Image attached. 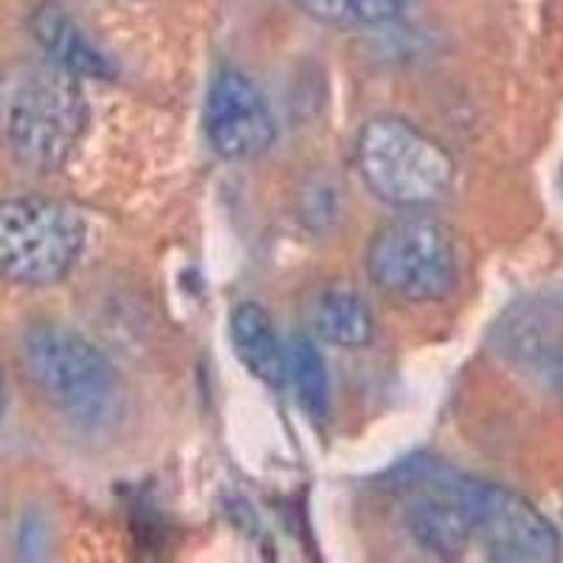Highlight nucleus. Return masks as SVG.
Listing matches in <instances>:
<instances>
[{"label":"nucleus","instance_id":"1","mask_svg":"<svg viewBox=\"0 0 563 563\" xmlns=\"http://www.w3.org/2000/svg\"><path fill=\"white\" fill-rule=\"evenodd\" d=\"M355 167L372 195L395 209H422L449 195L454 158L415 124L380 115L355 141Z\"/></svg>","mask_w":563,"mask_h":563},{"label":"nucleus","instance_id":"2","mask_svg":"<svg viewBox=\"0 0 563 563\" xmlns=\"http://www.w3.org/2000/svg\"><path fill=\"white\" fill-rule=\"evenodd\" d=\"M88 128L79 77L45 65L20 79L7 108V141L32 173H54L70 158Z\"/></svg>","mask_w":563,"mask_h":563},{"label":"nucleus","instance_id":"3","mask_svg":"<svg viewBox=\"0 0 563 563\" xmlns=\"http://www.w3.org/2000/svg\"><path fill=\"white\" fill-rule=\"evenodd\" d=\"M23 364L34 389L82 426H99L119 404V378L110 361L65 327L40 324L29 330Z\"/></svg>","mask_w":563,"mask_h":563},{"label":"nucleus","instance_id":"4","mask_svg":"<svg viewBox=\"0 0 563 563\" xmlns=\"http://www.w3.org/2000/svg\"><path fill=\"white\" fill-rule=\"evenodd\" d=\"M85 243V220L63 200L12 198L0 203V276L23 288H48L68 276Z\"/></svg>","mask_w":563,"mask_h":563},{"label":"nucleus","instance_id":"5","mask_svg":"<svg viewBox=\"0 0 563 563\" xmlns=\"http://www.w3.org/2000/svg\"><path fill=\"white\" fill-rule=\"evenodd\" d=\"M366 271L395 299L437 301L449 296L456 282L454 238L431 218H397L372 238Z\"/></svg>","mask_w":563,"mask_h":563},{"label":"nucleus","instance_id":"6","mask_svg":"<svg viewBox=\"0 0 563 563\" xmlns=\"http://www.w3.org/2000/svg\"><path fill=\"white\" fill-rule=\"evenodd\" d=\"M406 493V527L431 555L456 558L474 544L482 485L451 467L420 465L400 479Z\"/></svg>","mask_w":563,"mask_h":563},{"label":"nucleus","instance_id":"7","mask_svg":"<svg viewBox=\"0 0 563 563\" xmlns=\"http://www.w3.org/2000/svg\"><path fill=\"white\" fill-rule=\"evenodd\" d=\"M203 130L220 158L249 161L268 153L276 141V119L268 99L240 70H220L203 110Z\"/></svg>","mask_w":563,"mask_h":563},{"label":"nucleus","instance_id":"8","mask_svg":"<svg viewBox=\"0 0 563 563\" xmlns=\"http://www.w3.org/2000/svg\"><path fill=\"white\" fill-rule=\"evenodd\" d=\"M474 541L501 563H547L561 552V538L544 512L501 485H482Z\"/></svg>","mask_w":563,"mask_h":563},{"label":"nucleus","instance_id":"9","mask_svg":"<svg viewBox=\"0 0 563 563\" xmlns=\"http://www.w3.org/2000/svg\"><path fill=\"white\" fill-rule=\"evenodd\" d=\"M32 32L37 43L43 45L45 54L52 57L54 65L74 74V77L88 79H113L115 65L113 59L99 52L97 43L79 29V23L57 3H45L34 12Z\"/></svg>","mask_w":563,"mask_h":563},{"label":"nucleus","instance_id":"10","mask_svg":"<svg viewBox=\"0 0 563 563\" xmlns=\"http://www.w3.org/2000/svg\"><path fill=\"white\" fill-rule=\"evenodd\" d=\"M231 341L234 352L243 361L245 369L256 380L279 389L288 380V364H285V346L274 330L268 310L256 301H243L231 313Z\"/></svg>","mask_w":563,"mask_h":563},{"label":"nucleus","instance_id":"11","mask_svg":"<svg viewBox=\"0 0 563 563\" xmlns=\"http://www.w3.org/2000/svg\"><path fill=\"white\" fill-rule=\"evenodd\" d=\"M313 330L327 344L341 350H358L375 335L372 310L355 290L330 288L319 296L313 310Z\"/></svg>","mask_w":563,"mask_h":563},{"label":"nucleus","instance_id":"12","mask_svg":"<svg viewBox=\"0 0 563 563\" xmlns=\"http://www.w3.org/2000/svg\"><path fill=\"white\" fill-rule=\"evenodd\" d=\"M308 18L335 29H380L404 18L415 0H296Z\"/></svg>","mask_w":563,"mask_h":563},{"label":"nucleus","instance_id":"13","mask_svg":"<svg viewBox=\"0 0 563 563\" xmlns=\"http://www.w3.org/2000/svg\"><path fill=\"white\" fill-rule=\"evenodd\" d=\"M285 364H288V378L299 395L301 409L313 420H324L330 409V378H327L319 346L308 335H294L285 346Z\"/></svg>","mask_w":563,"mask_h":563},{"label":"nucleus","instance_id":"14","mask_svg":"<svg viewBox=\"0 0 563 563\" xmlns=\"http://www.w3.org/2000/svg\"><path fill=\"white\" fill-rule=\"evenodd\" d=\"M552 378H555L558 386L563 389V355H561V358L552 361Z\"/></svg>","mask_w":563,"mask_h":563},{"label":"nucleus","instance_id":"15","mask_svg":"<svg viewBox=\"0 0 563 563\" xmlns=\"http://www.w3.org/2000/svg\"><path fill=\"white\" fill-rule=\"evenodd\" d=\"M3 406H7V386H3V372H0V415H3Z\"/></svg>","mask_w":563,"mask_h":563}]
</instances>
